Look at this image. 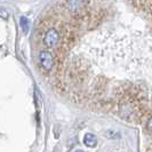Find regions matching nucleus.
<instances>
[{
  "instance_id": "20e7f679",
  "label": "nucleus",
  "mask_w": 152,
  "mask_h": 152,
  "mask_svg": "<svg viewBox=\"0 0 152 152\" xmlns=\"http://www.w3.org/2000/svg\"><path fill=\"white\" fill-rule=\"evenodd\" d=\"M21 26H22L23 31H28L29 29V20L26 17H21Z\"/></svg>"
},
{
  "instance_id": "f03ea898",
  "label": "nucleus",
  "mask_w": 152,
  "mask_h": 152,
  "mask_svg": "<svg viewBox=\"0 0 152 152\" xmlns=\"http://www.w3.org/2000/svg\"><path fill=\"white\" fill-rule=\"evenodd\" d=\"M39 62L41 64V66L45 69L46 71H50L53 69L54 60L53 55L48 50H42L39 54Z\"/></svg>"
},
{
  "instance_id": "7ed1b4c3",
  "label": "nucleus",
  "mask_w": 152,
  "mask_h": 152,
  "mask_svg": "<svg viewBox=\"0 0 152 152\" xmlns=\"http://www.w3.org/2000/svg\"><path fill=\"white\" fill-rule=\"evenodd\" d=\"M84 143L88 148H94V146H96V144H97V138H96V136L94 134L87 133V134H85L84 136Z\"/></svg>"
},
{
  "instance_id": "39448f33",
  "label": "nucleus",
  "mask_w": 152,
  "mask_h": 152,
  "mask_svg": "<svg viewBox=\"0 0 152 152\" xmlns=\"http://www.w3.org/2000/svg\"><path fill=\"white\" fill-rule=\"evenodd\" d=\"M75 152H84V151H83V150H76Z\"/></svg>"
},
{
  "instance_id": "f257e3e1",
  "label": "nucleus",
  "mask_w": 152,
  "mask_h": 152,
  "mask_svg": "<svg viewBox=\"0 0 152 152\" xmlns=\"http://www.w3.org/2000/svg\"><path fill=\"white\" fill-rule=\"evenodd\" d=\"M61 39V34L58 30L54 26H50L48 29H46L45 34H44V44L48 48H54L55 46L58 44Z\"/></svg>"
}]
</instances>
